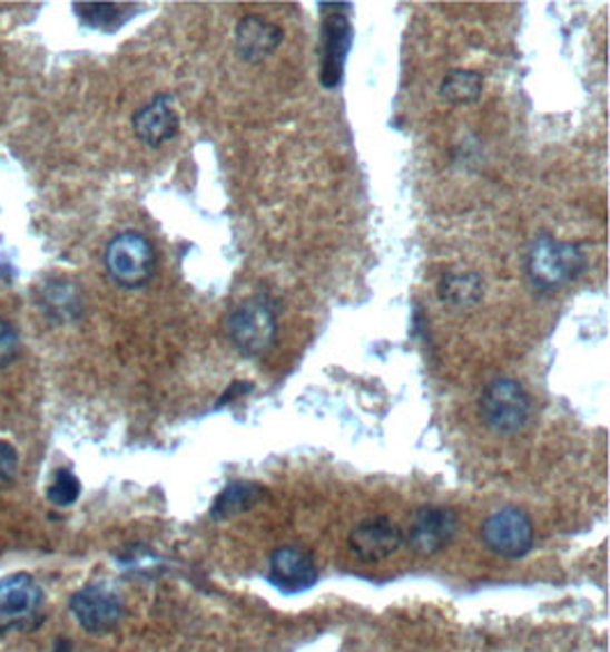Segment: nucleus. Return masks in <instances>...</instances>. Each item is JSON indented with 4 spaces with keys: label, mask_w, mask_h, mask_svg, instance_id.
<instances>
[{
    "label": "nucleus",
    "mask_w": 610,
    "mask_h": 652,
    "mask_svg": "<svg viewBox=\"0 0 610 652\" xmlns=\"http://www.w3.org/2000/svg\"><path fill=\"white\" fill-rule=\"evenodd\" d=\"M588 259L574 243L538 236L527 254V275L540 293H558L583 275Z\"/></svg>",
    "instance_id": "obj_1"
},
{
    "label": "nucleus",
    "mask_w": 610,
    "mask_h": 652,
    "mask_svg": "<svg viewBox=\"0 0 610 652\" xmlns=\"http://www.w3.org/2000/svg\"><path fill=\"white\" fill-rule=\"evenodd\" d=\"M104 264L115 284L121 289L145 286L156 269V252L140 232H121L106 245Z\"/></svg>",
    "instance_id": "obj_3"
},
{
    "label": "nucleus",
    "mask_w": 610,
    "mask_h": 652,
    "mask_svg": "<svg viewBox=\"0 0 610 652\" xmlns=\"http://www.w3.org/2000/svg\"><path fill=\"white\" fill-rule=\"evenodd\" d=\"M353 23L345 14L334 12L323 19L321 26V82L325 90H334L343 80L347 53L353 47Z\"/></svg>",
    "instance_id": "obj_9"
},
{
    "label": "nucleus",
    "mask_w": 610,
    "mask_h": 652,
    "mask_svg": "<svg viewBox=\"0 0 610 652\" xmlns=\"http://www.w3.org/2000/svg\"><path fill=\"white\" fill-rule=\"evenodd\" d=\"M43 623V591L28 573L0 580V634L32 632Z\"/></svg>",
    "instance_id": "obj_4"
},
{
    "label": "nucleus",
    "mask_w": 610,
    "mask_h": 652,
    "mask_svg": "<svg viewBox=\"0 0 610 652\" xmlns=\"http://www.w3.org/2000/svg\"><path fill=\"white\" fill-rule=\"evenodd\" d=\"M483 291H485L483 278L478 273H471V271H462V273L451 271L437 284L440 302L453 312L473 310L475 304L481 302Z\"/></svg>",
    "instance_id": "obj_15"
},
{
    "label": "nucleus",
    "mask_w": 610,
    "mask_h": 652,
    "mask_svg": "<svg viewBox=\"0 0 610 652\" xmlns=\"http://www.w3.org/2000/svg\"><path fill=\"white\" fill-rule=\"evenodd\" d=\"M19 351H21V337L17 328L10 321L0 319V369L14 364V360L19 358Z\"/></svg>",
    "instance_id": "obj_20"
},
{
    "label": "nucleus",
    "mask_w": 610,
    "mask_h": 652,
    "mask_svg": "<svg viewBox=\"0 0 610 652\" xmlns=\"http://www.w3.org/2000/svg\"><path fill=\"white\" fill-rule=\"evenodd\" d=\"M535 529L531 515L519 506H505L492 513L483 525L485 547L501 558H521L533 549Z\"/></svg>",
    "instance_id": "obj_6"
},
{
    "label": "nucleus",
    "mask_w": 610,
    "mask_h": 652,
    "mask_svg": "<svg viewBox=\"0 0 610 652\" xmlns=\"http://www.w3.org/2000/svg\"><path fill=\"white\" fill-rule=\"evenodd\" d=\"M268 497V490L254 484V481H234L229 484L220 495L215 497L213 506H210V517L223 522L229 517H236L245 510H252L256 504H260Z\"/></svg>",
    "instance_id": "obj_16"
},
{
    "label": "nucleus",
    "mask_w": 610,
    "mask_h": 652,
    "mask_svg": "<svg viewBox=\"0 0 610 652\" xmlns=\"http://www.w3.org/2000/svg\"><path fill=\"white\" fill-rule=\"evenodd\" d=\"M229 343L245 358L266 356L277 341V312L268 295H254L225 319Z\"/></svg>",
    "instance_id": "obj_2"
},
{
    "label": "nucleus",
    "mask_w": 610,
    "mask_h": 652,
    "mask_svg": "<svg viewBox=\"0 0 610 652\" xmlns=\"http://www.w3.org/2000/svg\"><path fill=\"white\" fill-rule=\"evenodd\" d=\"M53 652H73V645H71V641L60 639V641L53 645Z\"/></svg>",
    "instance_id": "obj_23"
},
{
    "label": "nucleus",
    "mask_w": 610,
    "mask_h": 652,
    "mask_svg": "<svg viewBox=\"0 0 610 652\" xmlns=\"http://www.w3.org/2000/svg\"><path fill=\"white\" fill-rule=\"evenodd\" d=\"M179 113L174 110V99L169 95H158L149 104H145L134 115V130L136 136L147 147H163L174 136L179 134Z\"/></svg>",
    "instance_id": "obj_13"
},
{
    "label": "nucleus",
    "mask_w": 610,
    "mask_h": 652,
    "mask_svg": "<svg viewBox=\"0 0 610 652\" xmlns=\"http://www.w3.org/2000/svg\"><path fill=\"white\" fill-rule=\"evenodd\" d=\"M483 421L499 435H514L531 419V397L510 378H494L485 385L481 395Z\"/></svg>",
    "instance_id": "obj_5"
},
{
    "label": "nucleus",
    "mask_w": 610,
    "mask_h": 652,
    "mask_svg": "<svg viewBox=\"0 0 610 652\" xmlns=\"http://www.w3.org/2000/svg\"><path fill=\"white\" fill-rule=\"evenodd\" d=\"M134 6H117V3H73L76 17L87 26L104 32H115L130 19Z\"/></svg>",
    "instance_id": "obj_17"
},
{
    "label": "nucleus",
    "mask_w": 610,
    "mask_h": 652,
    "mask_svg": "<svg viewBox=\"0 0 610 652\" xmlns=\"http://www.w3.org/2000/svg\"><path fill=\"white\" fill-rule=\"evenodd\" d=\"M347 543H351V549L355 552V556H360L362 561L375 563V561L394 556L403 547L405 536L394 519L377 515V517L362 519L360 525L351 532Z\"/></svg>",
    "instance_id": "obj_10"
},
{
    "label": "nucleus",
    "mask_w": 610,
    "mask_h": 652,
    "mask_svg": "<svg viewBox=\"0 0 610 652\" xmlns=\"http://www.w3.org/2000/svg\"><path fill=\"white\" fill-rule=\"evenodd\" d=\"M249 389H252V385H245V382H234V385H232V387L225 391V395H223V399H220V403H217V408H223L225 403H232V401L236 399L238 391H249Z\"/></svg>",
    "instance_id": "obj_22"
},
{
    "label": "nucleus",
    "mask_w": 610,
    "mask_h": 652,
    "mask_svg": "<svg viewBox=\"0 0 610 652\" xmlns=\"http://www.w3.org/2000/svg\"><path fill=\"white\" fill-rule=\"evenodd\" d=\"M270 582L284 593H302L318 582V568L312 552L286 545L270 556Z\"/></svg>",
    "instance_id": "obj_11"
},
{
    "label": "nucleus",
    "mask_w": 610,
    "mask_h": 652,
    "mask_svg": "<svg viewBox=\"0 0 610 652\" xmlns=\"http://www.w3.org/2000/svg\"><path fill=\"white\" fill-rule=\"evenodd\" d=\"M17 471H19L17 449L10 442L0 440V486L12 484L17 478Z\"/></svg>",
    "instance_id": "obj_21"
},
{
    "label": "nucleus",
    "mask_w": 610,
    "mask_h": 652,
    "mask_svg": "<svg viewBox=\"0 0 610 652\" xmlns=\"http://www.w3.org/2000/svg\"><path fill=\"white\" fill-rule=\"evenodd\" d=\"M39 308L56 323H76L82 317L85 302L80 289L69 280H49L39 289Z\"/></svg>",
    "instance_id": "obj_14"
},
{
    "label": "nucleus",
    "mask_w": 610,
    "mask_h": 652,
    "mask_svg": "<svg viewBox=\"0 0 610 652\" xmlns=\"http://www.w3.org/2000/svg\"><path fill=\"white\" fill-rule=\"evenodd\" d=\"M481 93L483 76L471 69H451L440 85V97L453 106L473 104Z\"/></svg>",
    "instance_id": "obj_18"
},
{
    "label": "nucleus",
    "mask_w": 610,
    "mask_h": 652,
    "mask_svg": "<svg viewBox=\"0 0 610 652\" xmlns=\"http://www.w3.org/2000/svg\"><path fill=\"white\" fill-rule=\"evenodd\" d=\"M460 529V517L453 508L449 506H423L414 513L410 534H407V545L421 554V556H432L440 554L451 545Z\"/></svg>",
    "instance_id": "obj_8"
},
{
    "label": "nucleus",
    "mask_w": 610,
    "mask_h": 652,
    "mask_svg": "<svg viewBox=\"0 0 610 652\" xmlns=\"http://www.w3.org/2000/svg\"><path fill=\"white\" fill-rule=\"evenodd\" d=\"M321 10H351V3H318Z\"/></svg>",
    "instance_id": "obj_24"
},
{
    "label": "nucleus",
    "mask_w": 610,
    "mask_h": 652,
    "mask_svg": "<svg viewBox=\"0 0 610 652\" xmlns=\"http://www.w3.org/2000/svg\"><path fill=\"white\" fill-rule=\"evenodd\" d=\"M284 39V30L258 14H247L236 23V53L240 60L256 65L270 58Z\"/></svg>",
    "instance_id": "obj_12"
},
{
    "label": "nucleus",
    "mask_w": 610,
    "mask_h": 652,
    "mask_svg": "<svg viewBox=\"0 0 610 652\" xmlns=\"http://www.w3.org/2000/svg\"><path fill=\"white\" fill-rule=\"evenodd\" d=\"M80 497V481L71 469H58L53 484L49 488V502L60 508H69Z\"/></svg>",
    "instance_id": "obj_19"
},
{
    "label": "nucleus",
    "mask_w": 610,
    "mask_h": 652,
    "mask_svg": "<svg viewBox=\"0 0 610 652\" xmlns=\"http://www.w3.org/2000/svg\"><path fill=\"white\" fill-rule=\"evenodd\" d=\"M69 612L85 632L106 634L115 630L117 623L121 621L124 602L108 586L90 584L71 595Z\"/></svg>",
    "instance_id": "obj_7"
}]
</instances>
